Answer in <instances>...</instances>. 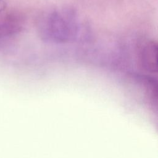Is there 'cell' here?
Returning a JSON list of instances; mask_svg holds the SVG:
<instances>
[{
	"mask_svg": "<svg viewBox=\"0 0 158 158\" xmlns=\"http://www.w3.org/2000/svg\"><path fill=\"white\" fill-rule=\"evenodd\" d=\"M73 17V12L68 9L45 14L40 22V32L44 38L57 41H66L76 32Z\"/></svg>",
	"mask_w": 158,
	"mask_h": 158,
	"instance_id": "6da1fadb",
	"label": "cell"
},
{
	"mask_svg": "<svg viewBox=\"0 0 158 158\" xmlns=\"http://www.w3.org/2000/svg\"><path fill=\"white\" fill-rule=\"evenodd\" d=\"M141 60L144 69L151 73L157 72V44L154 41H148L141 51Z\"/></svg>",
	"mask_w": 158,
	"mask_h": 158,
	"instance_id": "7a4b0ae2",
	"label": "cell"
}]
</instances>
